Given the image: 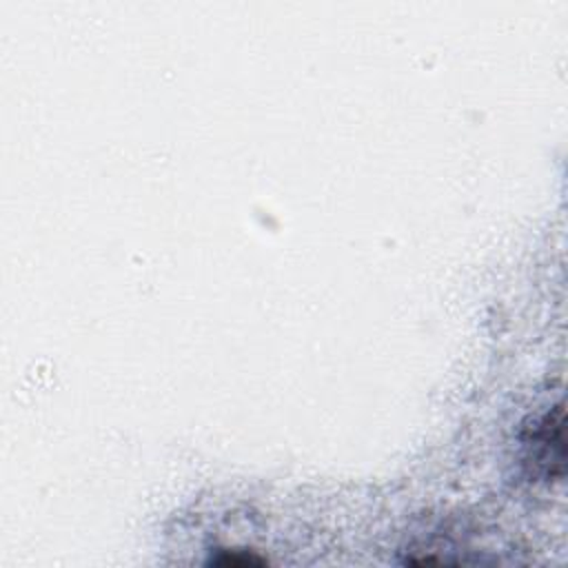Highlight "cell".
Masks as SVG:
<instances>
[{
  "mask_svg": "<svg viewBox=\"0 0 568 568\" xmlns=\"http://www.w3.org/2000/svg\"><path fill=\"white\" fill-rule=\"evenodd\" d=\"M564 410L555 406L550 413L541 417L530 437V448L535 455V464L544 468L546 477L552 475V464L564 466Z\"/></svg>",
  "mask_w": 568,
  "mask_h": 568,
  "instance_id": "6da1fadb",
  "label": "cell"
}]
</instances>
